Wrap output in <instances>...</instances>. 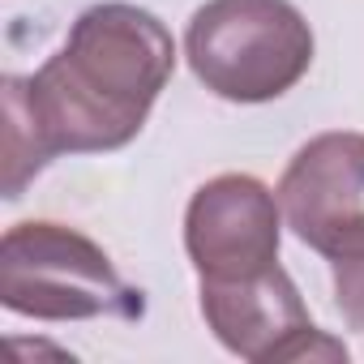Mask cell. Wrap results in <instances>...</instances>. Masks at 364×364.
<instances>
[{"label": "cell", "instance_id": "1", "mask_svg": "<svg viewBox=\"0 0 364 364\" xmlns=\"http://www.w3.org/2000/svg\"><path fill=\"white\" fill-rule=\"evenodd\" d=\"M176 73L171 31L137 5L86 9L65 48L39 73L18 77L48 163L56 154H107L129 146Z\"/></svg>", "mask_w": 364, "mask_h": 364}, {"label": "cell", "instance_id": "2", "mask_svg": "<svg viewBox=\"0 0 364 364\" xmlns=\"http://www.w3.org/2000/svg\"><path fill=\"white\" fill-rule=\"evenodd\" d=\"M0 304L35 321H133L146 313L141 291L120 279L103 245L48 219L14 223L0 240Z\"/></svg>", "mask_w": 364, "mask_h": 364}, {"label": "cell", "instance_id": "3", "mask_svg": "<svg viewBox=\"0 0 364 364\" xmlns=\"http://www.w3.org/2000/svg\"><path fill=\"white\" fill-rule=\"evenodd\" d=\"M193 77L228 103H270L313 65V31L291 0H206L189 18Z\"/></svg>", "mask_w": 364, "mask_h": 364}, {"label": "cell", "instance_id": "8", "mask_svg": "<svg viewBox=\"0 0 364 364\" xmlns=\"http://www.w3.org/2000/svg\"><path fill=\"white\" fill-rule=\"evenodd\" d=\"M334 304L351 330H364V253L334 262Z\"/></svg>", "mask_w": 364, "mask_h": 364}, {"label": "cell", "instance_id": "5", "mask_svg": "<svg viewBox=\"0 0 364 364\" xmlns=\"http://www.w3.org/2000/svg\"><path fill=\"white\" fill-rule=\"evenodd\" d=\"M279 206L313 253L330 262L364 253V133L338 129L304 141L279 180Z\"/></svg>", "mask_w": 364, "mask_h": 364}, {"label": "cell", "instance_id": "6", "mask_svg": "<svg viewBox=\"0 0 364 364\" xmlns=\"http://www.w3.org/2000/svg\"><path fill=\"white\" fill-rule=\"evenodd\" d=\"M279 193L257 176L206 180L185 210V249L198 279H245L279 266Z\"/></svg>", "mask_w": 364, "mask_h": 364}, {"label": "cell", "instance_id": "4", "mask_svg": "<svg viewBox=\"0 0 364 364\" xmlns=\"http://www.w3.org/2000/svg\"><path fill=\"white\" fill-rule=\"evenodd\" d=\"M198 296L215 338L249 364L347 360V347L313 326L283 266H270L245 279H202Z\"/></svg>", "mask_w": 364, "mask_h": 364}, {"label": "cell", "instance_id": "7", "mask_svg": "<svg viewBox=\"0 0 364 364\" xmlns=\"http://www.w3.org/2000/svg\"><path fill=\"white\" fill-rule=\"evenodd\" d=\"M43 167H48V154L39 146V133H35V120L18 90V77H5V202H18L22 189Z\"/></svg>", "mask_w": 364, "mask_h": 364}]
</instances>
